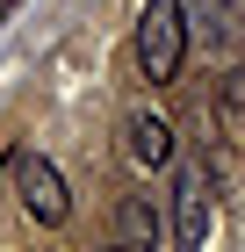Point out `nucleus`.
<instances>
[{
	"mask_svg": "<svg viewBox=\"0 0 245 252\" xmlns=\"http://www.w3.org/2000/svg\"><path fill=\"white\" fill-rule=\"evenodd\" d=\"M0 22H7V0H0Z\"/></svg>",
	"mask_w": 245,
	"mask_h": 252,
	"instance_id": "obj_7",
	"label": "nucleus"
},
{
	"mask_svg": "<svg viewBox=\"0 0 245 252\" xmlns=\"http://www.w3.org/2000/svg\"><path fill=\"white\" fill-rule=\"evenodd\" d=\"M0 188L15 194L22 209L36 216V223H65L72 216V194H65V173H58L43 152H29V144H15V152L0 158Z\"/></svg>",
	"mask_w": 245,
	"mask_h": 252,
	"instance_id": "obj_2",
	"label": "nucleus"
},
{
	"mask_svg": "<svg viewBox=\"0 0 245 252\" xmlns=\"http://www.w3.org/2000/svg\"><path fill=\"white\" fill-rule=\"evenodd\" d=\"M115 238H123V245H159V238H166L159 202H151V194H123V202H115Z\"/></svg>",
	"mask_w": 245,
	"mask_h": 252,
	"instance_id": "obj_5",
	"label": "nucleus"
},
{
	"mask_svg": "<svg viewBox=\"0 0 245 252\" xmlns=\"http://www.w3.org/2000/svg\"><path fill=\"white\" fill-rule=\"evenodd\" d=\"M216 123H224V130L245 144V72H231V79H224V94H216Z\"/></svg>",
	"mask_w": 245,
	"mask_h": 252,
	"instance_id": "obj_6",
	"label": "nucleus"
},
{
	"mask_svg": "<svg viewBox=\"0 0 245 252\" xmlns=\"http://www.w3.org/2000/svg\"><path fill=\"white\" fill-rule=\"evenodd\" d=\"M173 123L166 116H151V108H130L123 116V158L130 166H144V173H159V166H173Z\"/></svg>",
	"mask_w": 245,
	"mask_h": 252,
	"instance_id": "obj_4",
	"label": "nucleus"
},
{
	"mask_svg": "<svg viewBox=\"0 0 245 252\" xmlns=\"http://www.w3.org/2000/svg\"><path fill=\"white\" fill-rule=\"evenodd\" d=\"M238 22H245V15H238Z\"/></svg>",
	"mask_w": 245,
	"mask_h": 252,
	"instance_id": "obj_8",
	"label": "nucleus"
},
{
	"mask_svg": "<svg viewBox=\"0 0 245 252\" xmlns=\"http://www.w3.org/2000/svg\"><path fill=\"white\" fill-rule=\"evenodd\" d=\"M209 223H216V209H209V158H202V166H188L180 188H173V238L195 252V245H209Z\"/></svg>",
	"mask_w": 245,
	"mask_h": 252,
	"instance_id": "obj_3",
	"label": "nucleus"
},
{
	"mask_svg": "<svg viewBox=\"0 0 245 252\" xmlns=\"http://www.w3.org/2000/svg\"><path fill=\"white\" fill-rule=\"evenodd\" d=\"M137 72L151 87H173L180 79V58H188V7L180 0H144L137 7Z\"/></svg>",
	"mask_w": 245,
	"mask_h": 252,
	"instance_id": "obj_1",
	"label": "nucleus"
}]
</instances>
